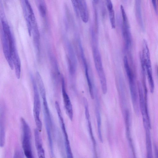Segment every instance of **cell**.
Wrapping results in <instances>:
<instances>
[{"instance_id":"6da1fadb","label":"cell","mask_w":158,"mask_h":158,"mask_svg":"<svg viewBox=\"0 0 158 158\" xmlns=\"http://www.w3.org/2000/svg\"><path fill=\"white\" fill-rule=\"evenodd\" d=\"M23 136L22 145L24 154L27 158L33 157L31 144V133L29 125L23 118L21 119Z\"/></svg>"},{"instance_id":"7a4b0ae2","label":"cell","mask_w":158,"mask_h":158,"mask_svg":"<svg viewBox=\"0 0 158 158\" xmlns=\"http://www.w3.org/2000/svg\"><path fill=\"white\" fill-rule=\"evenodd\" d=\"M31 78L34 92L33 113L37 129L39 131H41L42 129V124L40 117L41 109L40 96L36 82L32 76H31Z\"/></svg>"},{"instance_id":"3957f363","label":"cell","mask_w":158,"mask_h":158,"mask_svg":"<svg viewBox=\"0 0 158 158\" xmlns=\"http://www.w3.org/2000/svg\"><path fill=\"white\" fill-rule=\"evenodd\" d=\"M93 54L95 65L99 77L102 90L106 91L107 89L106 78L102 66L101 56L97 46L93 47Z\"/></svg>"},{"instance_id":"277c9868","label":"cell","mask_w":158,"mask_h":158,"mask_svg":"<svg viewBox=\"0 0 158 158\" xmlns=\"http://www.w3.org/2000/svg\"><path fill=\"white\" fill-rule=\"evenodd\" d=\"M141 62L144 64L146 70L148 78L150 85H153L154 82L152 74V70L150 53L147 43L144 39L143 41V49L142 54L140 55Z\"/></svg>"},{"instance_id":"5b68a950","label":"cell","mask_w":158,"mask_h":158,"mask_svg":"<svg viewBox=\"0 0 158 158\" xmlns=\"http://www.w3.org/2000/svg\"><path fill=\"white\" fill-rule=\"evenodd\" d=\"M122 18V33L125 42L126 48L128 49L131 43V36L127 18L123 6H120Z\"/></svg>"},{"instance_id":"8992f818","label":"cell","mask_w":158,"mask_h":158,"mask_svg":"<svg viewBox=\"0 0 158 158\" xmlns=\"http://www.w3.org/2000/svg\"><path fill=\"white\" fill-rule=\"evenodd\" d=\"M55 106L57 112L59 122L63 133L64 134L65 146L66 147V154L68 157L72 158L73 154L72 152L68 135L66 131L63 118L62 117L60 106L58 102L56 101L55 102Z\"/></svg>"},{"instance_id":"52a82bcc","label":"cell","mask_w":158,"mask_h":158,"mask_svg":"<svg viewBox=\"0 0 158 158\" xmlns=\"http://www.w3.org/2000/svg\"><path fill=\"white\" fill-rule=\"evenodd\" d=\"M43 100V104L44 112V117L46 124V127L48 136L49 143H51V129L52 127V122L49 110L48 107V103L46 98V93L41 94Z\"/></svg>"},{"instance_id":"ba28073f","label":"cell","mask_w":158,"mask_h":158,"mask_svg":"<svg viewBox=\"0 0 158 158\" xmlns=\"http://www.w3.org/2000/svg\"><path fill=\"white\" fill-rule=\"evenodd\" d=\"M62 91L65 108L67 115L72 121L73 117V107L69 96L67 94L65 88L64 80L62 79Z\"/></svg>"},{"instance_id":"9c48e42d","label":"cell","mask_w":158,"mask_h":158,"mask_svg":"<svg viewBox=\"0 0 158 158\" xmlns=\"http://www.w3.org/2000/svg\"><path fill=\"white\" fill-rule=\"evenodd\" d=\"M137 85L139 95V105L140 110L143 116V120L147 119L149 121L150 118L148 110L147 103L145 102L143 96V91L140 82L138 81Z\"/></svg>"},{"instance_id":"30bf717a","label":"cell","mask_w":158,"mask_h":158,"mask_svg":"<svg viewBox=\"0 0 158 158\" xmlns=\"http://www.w3.org/2000/svg\"><path fill=\"white\" fill-rule=\"evenodd\" d=\"M2 42L5 57L10 68L13 70L14 69V67L10 54L8 40L7 37L4 35L3 33L2 35Z\"/></svg>"},{"instance_id":"8fae6325","label":"cell","mask_w":158,"mask_h":158,"mask_svg":"<svg viewBox=\"0 0 158 158\" xmlns=\"http://www.w3.org/2000/svg\"><path fill=\"white\" fill-rule=\"evenodd\" d=\"M5 139V112L3 106L0 107V146H4Z\"/></svg>"},{"instance_id":"7c38bea8","label":"cell","mask_w":158,"mask_h":158,"mask_svg":"<svg viewBox=\"0 0 158 158\" xmlns=\"http://www.w3.org/2000/svg\"><path fill=\"white\" fill-rule=\"evenodd\" d=\"M39 130L36 128L34 130L35 146L39 158H44L45 152L43 147L41 138Z\"/></svg>"},{"instance_id":"4fadbf2b","label":"cell","mask_w":158,"mask_h":158,"mask_svg":"<svg viewBox=\"0 0 158 158\" xmlns=\"http://www.w3.org/2000/svg\"><path fill=\"white\" fill-rule=\"evenodd\" d=\"M79 14L82 21L87 23L89 20V13L86 0H78Z\"/></svg>"},{"instance_id":"5bb4252c","label":"cell","mask_w":158,"mask_h":158,"mask_svg":"<svg viewBox=\"0 0 158 158\" xmlns=\"http://www.w3.org/2000/svg\"><path fill=\"white\" fill-rule=\"evenodd\" d=\"M141 0H135V8L136 18L138 23L143 31L145 28L142 15Z\"/></svg>"},{"instance_id":"9a60e30c","label":"cell","mask_w":158,"mask_h":158,"mask_svg":"<svg viewBox=\"0 0 158 158\" xmlns=\"http://www.w3.org/2000/svg\"><path fill=\"white\" fill-rule=\"evenodd\" d=\"M146 131V144L147 150V157L150 158L152 157V146L149 127L145 128Z\"/></svg>"},{"instance_id":"2e32d148","label":"cell","mask_w":158,"mask_h":158,"mask_svg":"<svg viewBox=\"0 0 158 158\" xmlns=\"http://www.w3.org/2000/svg\"><path fill=\"white\" fill-rule=\"evenodd\" d=\"M123 61L125 70L129 80V83L135 82L133 73L130 67L127 56H125L124 57Z\"/></svg>"},{"instance_id":"e0dca14e","label":"cell","mask_w":158,"mask_h":158,"mask_svg":"<svg viewBox=\"0 0 158 158\" xmlns=\"http://www.w3.org/2000/svg\"><path fill=\"white\" fill-rule=\"evenodd\" d=\"M85 114L86 119L88 121V126L91 137L94 146L95 147L96 142L93 134L91 124L89 119L90 115L88 109H85Z\"/></svg>"},{"instance_id":"ac0fdd59","label":"cell","mask_w":158,"mask_h":158,"mask_svg":"<svg viewBox=\"0 0 158 158\" xmlns=\"http://www.w3.org/2000/svg\"><path fill=\"white\" fill-rule=\"evenodd\" d=\"M85 68L86 76L89 87L90 94L91 98L93 99L94 98V91L92 83L89 75L88 69L86 63H85Z\"/></svg>"},{"instance_id":"d6986e66","label":"cell","mask_w":158,"mask_h":158,"mask_svg":"<svg viewBox=\"0 0 158 158\" xmlns=\"http://www.w3.org/2000/svg\"><path fill=\"white\" fill-rule=\"evenodd\" d=\"M96 111L98 136L100 141L102 142L103 140L101 131V118L99 110L98 109H96Z\"/></svg>"},{"instance_id":"ffe728a7","label":"cell","mask_w":158,"mask_h":158,"mask_svg":"<svg viewBox=\"0 0 158 158\" xmlns=\"http://www.w3.org/2000/svg\"><path fill=\"white\" fill-rule=\"evenodd\" d=\"M76 15H79V6L78 0H71Z\"/></svg>"},{"instance_id":"44dd1931","label":"cell","mask_w":158,"mask_h":158,"mask_svg":"<svg viewBox=\"0 0 158 158\" xmlns=\"http://www.w3.org/2000/svg\"><path fill=\"white\" fill-rule=\"evenodd\" d=\"M152 3L154 10L156 13H157V8L156 0H152Z\"/></svg>"},{"instance_id":"7402d4cb","label":"cell","mask_w":158,"mask_h":158,"mask_svg":"<svg viewBox=\"0 0 158 158\" xmlns=\"http://www.w3.org/2000/svg\"><path fill=\"white\" fill-rule=\"evenodd\" d=\"M38 3V7L40 6H46L43 0H36Z\"/></svg>"},{"instance_id":"603a6c76","label":"cell","mask_w":158,"mask_h":158,"mask_svg":"<svg viewBox=\"0 0 158 158\" xmlns=\"http://www.w3.org/2000/svg\"><path fill=\"white\" fill-rule=\"evenodd\" d=\"M154 149H155V155L156 156H157V157H158V150L157 149V148L156 146V145H154Z\"/></svg>"},{"instance_id":"cb8c5ba5","label":"cell","mask_w":158,"mask_h":158,"mask_svg":"<svg viewBox=\"0 0 158 158\" xmlns=\"http://www.w3.org/2000/svg\"><path fill=\"white\" fill-rule=\"evenodd\" d=\"M99 0H93V2L96 4L98 3Z\"/></svg>"},{"instance_id":"d4e9b609","label":"cell","mask_w":158,"mask_h":158,"mask_svg":"<svg viewBox=\"0 0 158 158\" xmlns=\"http://www.w3.org/2000/svg\"><path fill=\"white\" fill-rule=\"evenodd\" d=\"M143 121V122H146V121H147V120H144V121ZM148 123L149 125H150H150H150V122H148Z\"/></svg>"}]
</instances>
